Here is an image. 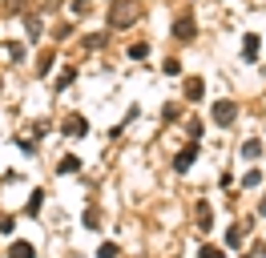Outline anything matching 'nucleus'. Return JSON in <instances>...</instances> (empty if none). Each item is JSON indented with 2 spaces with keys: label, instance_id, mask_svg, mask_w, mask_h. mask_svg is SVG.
Returning a JSON list of instances; mask_svg holds the SVG:
<instances>
[{
  "label": "nucleus",
  "instance_id": "5",
  "mask_svg": "<svg viewBox=\"0 0 266 258\" xmlns=\"http://www.w3.org/2000/svg\"><path fill=\"white\" fill-rule=\"evenodd\" d=\"M194 157H198V146H186V150H182V154L173 157V169H178V174H186V169H190V165H194Z\"/></svg>",
  "mask_w": 266,
  "mask_h": 258
},
{
  "label": "nucleus",
  "instance_id": "2",
  "mask_svg": "<svg viewBox=\"0 0 266 258\" xmlns=\"http://www.w3.org/2000/svg\"><path fill=\"white\" fill-rule=\"evenodd\" d=\"M173 37H178V41H194V16H190V12H182V16L173 20Z\"/></svg>",
  "mask_w": 266,
  "mask_h": 258
},
{
  "label": "nucleus",
  "instance_id": "13",
  "mask_svg": "<svg viewBox=\"0 0 266 258\" xmlns=\"http://www.w3.org/2000/svg\"><path fill=\"white\" fill-rule=\"evenodd\" d=\"M41 206H45V194H41V190H37V194H33V198H28V214H41Z\"/></svg>",
  "mask_w": 266,
  "mask_h": 258
},
{
  "label": "nucleus",
  "instance_id": "21",
  "mask_svg": "<svg viewBox=\"0 0 266 258\" xmlns=\"http://www.w3.org/2000/svg\"><path fill=\"white\" fill-rule=\"evenodd\" d=\"M262 214H266V198H262Z\"/></svg>",
  "mask_w": 266,
  "mask_h": 258
},
{
  "label": "nucleus",
  "instance_id": "11",
  "mask_svg": "<svg viewBox=\"0 0 266 258\" xmlns=\"http://www.w3.org/2000/svg\"><path fill=\"white\" fill-rule=\"evenodd\" d=\"M210 206H206V202H202V206H198V230H210Z\"/></svg>",
  "mask_w": 266,
  "mask_h": 258
},
{
  "label": "nucleus",
  "instance_id": "4",
  "mask_svg": "<svg viewBox=\"0 0 266 258\" xmlns=\"http://www.w3.org/2000/svg\"><path fill=\"white\" fill-rule=\"evenodd\" d=\"M234 117H238L234 101H218V105H214V121H218V125H230Z\"/></svg>",
  "mask_w": 266,
  "mask_h": 258
},
{
  "label": "nucleus",
  "instance_id": "6",
  "mask_svg": "<svg viewBox=\"0 0 266 258\" xmlns=\"http://www.w3.org/2000/svg\"><path fill=\"white\" fill-rule=\"evenodd\" d=\"M202 93H206V81L202 77H190L186 81V101H202Z\"/></svg>",
  "mask_w": 266,
  "mask_h": 258
},
{
  "label": "nucleus",
  "instance_id": "14",
  "mask_svg": "<svg viewBox=\"0 0 266 258\" xmlns=\"http://www.w3.org/2000/svg\"><path fill=\"white\" fill-rule=\"evenodd\" d=\"M49 69H53V52H45V56H41V65H37V73H41V77H49Z\"/></svg>",
  "mask_w": 266,
  "mask_h": 258
},
{
  "label": "nucleus",
  "instance_id": "16",
  "mask_svg": "<svg viewBox=\"0 0 266 258\" xmlns=\"http://www.w3.org/2000/svg\"><path fill=\"white\" fill-rule=\"evenodd\" d=\"M12 230H16V218L4 214V218H0V234H12Z\"/></svg>",
  "mask_w": 266,
  "mask_h": 258
},
{
  "label": "nucleus",
  "instance_id": "9",
  "mask_svg": "<svg viewBox=\"0 0 266 258\" xmlns=\"http://www.w3.org/2000/svg\"><path fill=\"white\" fill-rule=\"evenodd\" d=\"M8 258H33V246L28 242H12L8 246Z\"/></svg>",
  "mask_w": 266,
  "mask_h": 258
},
{
  "label": "nucleus",
  "instance_id": "7",
  "mask_svg": "<svg viewBox=\"0 0 266 258\" xmlns=\"http://www.w3.org/2000/svg\"><path fill=\"white\" fill-rule=\"evenodd\" d=\"M77 169H81V157L77 154H65L61 161H56V174H77Z\"/></svg>",
  "mask_w": 266,
  "mask_h": 258
},
{
  "label": "nucleus",
  "instance_id": "3",
  "mask_svg": "<svg viewBox=\"0 0 266 258\" xmlns=\"http://www.w3.org/2000/svg\"><path fill=\"white\" fill-rule=\"evenodd\" d=\"M61 129H65L69 137H85V133H89V125H85V117H81V113H69Z\"/></svg>",
  "mask_w": 266,
  "mask_h": 258
},
{
  "label": "nucleus",
  "instance_id": "12",
  "mask_svg": "<svg viewBox=\"0 0 266 258\" xmlns=\"http://www.w3.org/2000/svg\"><path fill=\"white\" fill-rule=\"evenodd\" d=\"M258 182H262V169H250V174H246V178H242V186H246V190H254V186H258Z\"/></svg>",
  "mask_w": 266,
  "mask_h": 258
},
{
  "label": "nucleus",
  "instance_id": "19",
  "mask_svg": "<svg viewBox=\"0 0 266 258\" xmlns=\"http://www.w3.org/2000/svg\"><path fill=\"white\" fill-rule=\"evenodd\" d=\"M226 246H242V230H230L226 234Z\"/></svg>",
  "mask_w": 266,
  "mask_h": 258
},
{
  "label": "nucleus",
  "instance_id": "10",
  "mask_svg": "<svg viewBox=\"0 0 266 258\" xmlns=\"http://www.w3.org/2000/svg\"><path fill=\"white\" fill-rule=\"evenodd\" d=\"M258 154H262V141H258V137H250V141L242 146V157H258Z\"/></svg>",
  "mask_w": 266,
  "mask_h": 258
},
{
  "label": "nucleus",
  "instance_id": "1",
  "mask_svg": "<svg viewBox=\"0 0 266 258\" xmlns=\"http://www.w3.org/2000/svg\"><path fill=\"white\" fill-rule=\"evenodd\" d=\"M133 20H137V4H133V0H113L109 24H113V28H125V24H133Z\"/></svg>",
  "mask_w": 266,
  "mask_h": 258
},
{
  "label": "nucleus",
  "instance_id": "18",
  "mask_svg": "<svg viewBox=\"0 0 266 258\" xmlns=\"http://www.w3.org/2000/svg\"><path fill=\"white\" fill-rule=\"evenodd\" d=\"M85 226H89V230H101V226H97V210H85Z\"/></svg>",
  "mask_w": 266,
  "mask_h": 258
},
{
  "label": "nucleus",
  "instance_id": "15",
  "mask_svg": "<svg viewBox=\"0 0 266 258\" xmlns=\"http://www.w3.org/2000/svg\"><path fill=\"white\" fill-rule=\"evenodd\" d=\"M73 77H77V69H65V73L56 77V89H65V85H73Z\"/></svg>",
  "mask_w": 266,
  "mask_h": 258
},
{
  "label": "nucleus",
  "instance_id": "8",
  "mask_svg": "<svg viewBox=\"0 0 266 258\" xmlns=\"http://www.w3.org/2000/svg\"><path fill=\"white\" fill-rule=\"evenodd\" d=\"M258 45H262V41H258V33H246V41H242V56H246V61H254V56H258Z\"/></svg>",
  "mask_w": 266,
  "mask_h": 258
},
{
  "label": "nucleus",
  "instance_id": "20",
  "mask_svg": "<svg viewBox=\"0 0 266 258\" xmlns=\"http://www.w3.org/2000/svg\"><path fill=\"white\" fill-rule=\"evenodd\" d=\"M198 258H222V250H218V246H202V250H198Z\"/></svg>",
  "mask_w": 266,
  "mask_h": 258
},
{
  "label": "nucleus",
  "instance_id": "17",
  "mask_svg": "<svg viewBox=\"0 0 266 258\" xmlns=\"http://www.w3.org/2000/svg\"><path fill=\"white\" fill-rule=\"evenodd\" d=\"M117 254H121V250H117V242H105V246L97 250V258H117Z\"/></svg>",
  "mask_w": 266,
  "mask_h": 258
}]
</instances>
